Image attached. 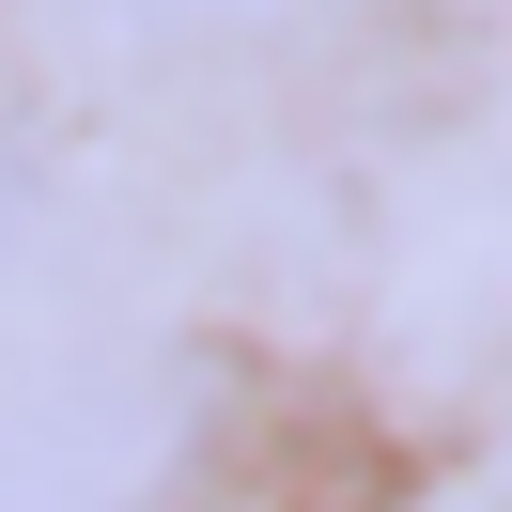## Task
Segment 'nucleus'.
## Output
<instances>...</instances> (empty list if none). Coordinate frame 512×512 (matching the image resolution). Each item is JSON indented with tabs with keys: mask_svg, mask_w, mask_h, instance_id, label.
I'll return each instance as SVG.
<instances>
[{
	"mask_svg": "<svg viewBox=\"0 0 512 512\" xmlns=\"http://www.w3.org/2000/svg\"><path fill=\"white\" fill-rule=\"evenodd\" d=\"M32 218H47V171H32V156H16V125H0V264L32 249Z\"/></svg>",
	"mask_w": 512,
	"mask_h": 512,
	"instance_id": "obj_2",
	"label": "nucleus"
},
{
	"mask_svg": "<svg viewBox=\"0 0 512 512\" xmlns=\"http://www.w3.org/2000/svg\"><path fill=\"white\" fill-rule=\"evenodd\" d=\"M125 16H156V32H187V16H202V32H218V16H249V0H125Z\"/></svg>",
	"mask_w": 512,
	"mask_h": 512,
	"instance_id": "obj_3",
	"label": "nucleus"
},
{
	"mask_svg": "<svg viewBox=\"0 0 512 512\" xmlns=\"http://www.w3.org/2000/svg\"><path fill=\"white\" fill-rule=\"evenodd\" d=\"M156 466H171L156 373H63L0 404V512H140Z\"/></svg>",
	"mask_w": 512,
	"mask_h": 512,
	"instance_id": "obj_1",
	"label": "nucleus"
}]
</instances>
